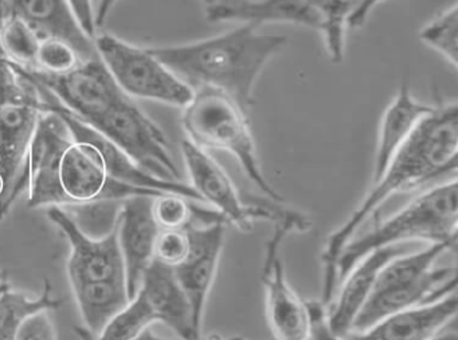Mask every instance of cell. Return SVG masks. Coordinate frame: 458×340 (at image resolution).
<instances>
[{"instance_id":"6da1fadb","label":"cell","mask_w":458,"mask_h":340,"mask_svg":"<svg viewBox=\"0 0 458 340\" xmlns=\"http://www.w3.org/2000/svg\"><path fill=\"white\" fill-rule=\"evenodd\" d=\"M458 168V107L452 104H434L433 112L417 126L411 136L396 150L366 197L347 220L331 233L321 252L323 289L326 307L336 292V265L348 241L377 214L380 206L398 193L449 177L455 178Z\"/></svg>"},{"instance_id":"7a4b0ae2","label":"cell","mask_w":458,"mask_h":340,"mask_svg":"<svg viewBox=\"0 0 458 340\" xmlns=\"http://www.w3.org/2000/svg\"><path fill=\"white\" fill-rule=\"evenodd\" d=\"M28 177L31 209L162 195L109 177L98 150L89 142L73 139L63 118L53 112H42L37 123Z\"/></svg>"},{"instance_id":"3957f363","label":"cell","mask_w":458,"mask_h":340,"mask_svg":"<svg viewBox=\"0 0 458 340\" xmlns=\"http://www.w3.org/2000/svg\"><path fill=\"white\" fill-rule=\"evenodd\" d=\"M286 43L285 35L262 34L253 24H242L197 42L148 50L192 90L216 88L248 112L259 74Z\"/></svg>"},{"instance_id":"277c9868","label":"cell","mask_w":458,"mask_h":340,"mask_svg":"<svg viewBox=\"0 0 458 340\" xmlns=\"http://www.w3.org/2000/svg\"><path fill=\"white\" fill-rule=\"evenodd\" d=\"M458 187L455 178L441 182L410 201L401 211L348 241L336 265L337 284L353 265L377 249L404 245L406 241L457 244Z\"/></svg>"},{"instance_id":"5b68a950","label":"cell","mask_w":458,"mask_h":340,"mask_svg":"<svg viewBox=\"0 0 458 340\" xmlns=\"http://www.w3.org/2000/svg\"><path fill=\"white\" fill-rule=\"evenodd\" d=\"M452 249L454 246L447 244H428L422 251L394 257L380 270L352 331H363L386 316L428 304L455 292V267L437 265L442 254Z\"/></svg>"},{"instance_id":"8992f818","label":"cell","mask_w":458,"mask_h":340,"mask_svg":"<svg viewBox=\"0 0 458 340\" xmlns=\"http://www.w3.org/2000/svg\"><path fill=\"white\" fill-rule=\"evenodd\" d=\"M182 126L186 139L195 146L206 152L229 153L267 197L283 201V195L267 182L262 171L246 112L234 99L216 88H194L191 99L183 107Z\"/></svg>"},{"instance_id":"52a82bcc","label":"cell","mask_w":458,"mask_h":340,"mask_svg":"<svg viewBox=\"0 0 458 340\" xmlns=\"http://www.w3.org/2000/svg\"><path fill=\"white\" fill-rule=\"evenodd\" d=\"M181 149L189 173L190 187L199 195L202 203H210L211 209L218 211L226 224L233 225L241 232H250L257 221L276 224L294 211L284 205L283 201L273 200L267 195H243L210 153L195 146L189 139L182 141Z\"/></svg>"},{"instance_id":"ba28073f","label":"cell","mask_w":458,"mask_h":340,"mask_svg":"<svg viewBox=\"0 0 458 340\" xmlns=\"http://www.w3.org/2000/svg\"><path fill=\"white\" fill-rule=\"evenodd\" d=\"M96 53L125 95L184 107L192 90L148 48L136 47L111 34L96 35Z\"/></svg>"},{"instance_id":"9c48e42d","label":"cell","mask_w":458,"mask_h":340,"mask_svg":"<svg viewBox=\"0 0 458 340\" xmlns=\"http://www.w3.org/2000/svg\"><path fill=\"white\" fill-rule=\"evenodd\" d=\"M273 225V233L265 246L261 273L267 321L277 340H310V318L307 302L300 299L286 278L281 248L291 233L307 232L312 222L296 211Z\"/></svg>"},{"instance_id":"30bf717a","label":"cell","mask_w":458,"mask_h":340,"mask_svg":"<svg viewBox=\"0 0 458 340\" xmlns=\"http://www.w3.org/2000/svg\"><path fill=\"white\" fill-rule=\"evenodd\" d=\"M92 128L147 173L165 181H182L167 137L130 96L120 99Z\"/></svg>"},{"instance_id":"8fae6325","label":"cell","mask_w":458,"mask_h":340,"mask_svg":"<svg viewBox=\"0 0 458 340\" xmlns=\"http://www.w3.org/2000/svg\"><path fill=\"white\" fill-rule=\"evenodd\" d=\"M22 70L31 80L47 88L61 106L90 126L125 96L98 55L82 61L65 74H47L26 67Z\"/></svg>"},{"instance_id":"7c38bea8","label":"cell","mask_w":458,"mask_h":340,"mask_svg":"<svg viewBox=\"0 0 458 340\" xmlns=\"http://www.w3.org/2000/svg\"><path fill=\"white\" fill-rule=\"evenodd\" d=\"M42 112L37 104L0 107V220L28 189L29 152Z\"/></svg>"},{"instance_id":"4fadbf2b","label":"cell","mask_w":458,"mask_h":340,"mask_svg":"<svg viewBox=\"0 0 458 340\" xmlns=\"http://www.w3.org/2000/svg\"><path fill=\"white\" fill-rule=\"evenodd\" d=\"M47 213L71 245L66 272L72 286L93 281L125 278L124 262L116 230L98 240L84 235L61 206H49Z\"/></svg>"},{"instance_id":"5bb4252c","label":"cell","mask_w":458,"mask_h":340,"mask_svg":"<svg viewBox=\"0 0 458 340\" xmlns=\"http://www.w3.org/2000/svg\"><path fill=\"white\" fill-rule=\"evenodd\" d=\"M186 230L190 237L189 256L174 270L191 304L195 324L202 331L206 305L218 275L226 224H191Z\"/></svg>"},{"instance_id":"9a60e30c","label":"cell","mask_w":458,"mask_h":340,"mask_svg":"<svg viewBox=\"0 0 458 340\" xmlns=\"http://www.w3.org/2000/svg\"><path fill=\"white\" fill-rule=\"evenodd\" d=\"M154 197L139 195L125 198L117 221V241L124 262L125 284L131 300L135 299L144 272L155 260V244L160 228L152 214Z\"/></svg>"},{"instance_id":"2e32d148","label":"cell","mask_w":458,"mask_h":340,"mask_svg":"<svg viewBox=\"0 0 458 340\" xmlns=\"http://www.w3.org/2000/svg\"><path fill=\"white\" fill-rule=\"evenodd\" d=\"M457 319L455 292L410 310L380 319L363 331H352L343 340H428Z\"/></svg>"},{"instance_id":"e0dca14e","label":"cell","mask_w":458,"mask_h":340,"mask_svg":"<svg viewBox=\"0 0 458 340\" xmlns=\"http://www.w3.org/2000/svg\"><path fill=\"white\" fill-rule=\"evenodd\" d=\"M403 253H406L403 245L386 246L371 252L353 265L340 281L342 288L336 299H332L331 305L327 307V320L335 335L343 339L352 331L353 323L369 300L380 270L394 257Z\"/></svg>"},{"instance_id":"ac0fdd59","label":"cell","mask_w":458,"mask_h":340,"mask_svg":"<svg viewBox=\"0 0 458 340\" xmlns=\"http://www.w3.org/2000/svg\"><path fill=\"white\" fill-rule=\"evenodd\" d=\"M138 294L144 297L157 321L170 327L179 339H203L202 331L195 324L191 304L173 267L154 260L144 272Z\"/></svg>"},{"instance_id":"d6986e66","label":"cell","mask_w":458,"mask_h":340,"mask_svg":"<svg viewBox=\"0 0 458 340\" xmlns=\"http://www.w3.org/2000/svg\"><path fill=\"white\" fill-rule=\"evenodd\" d=\"M7 16L28 23L41 39L55 37L69 43L81 61L98 55L95 42L82 31L66 0H6L4 18Z\"/></svg>"},{"instance_id":"ffe728a7","label":"cell","mask_w":458,"mask_h":340,"mask_svg":"<svg viewBox=\"0 0 458 340\" xmlns=\"http://www.w3.org/2000/svg\"><path fill=\"white\" fill-rule=\"evenodd\" d=\"M208 21H241L259 27L288 23L321 31L323 18L305 0H214L205 8Z\"/></svg>"},{"instance_id":"44dd1931","label":"cell","mask_w":458,"mask_h":340,"mask_svg":"<svg viewBox=\"0 0 458 340\" xmlns=\"http://www.w3.org/2000/svg\"><path fill=\"white\" fill-rule=\"evenodd\" d=\"M434 104H426L412 95L407 83L399 87L398 93L383 112L377 131L372 181L377 178L387 166L396 150L411 136L417 126L433 112Z\"/></svg>"},{"instance_id":"7402d4cb","label":"cell","mask_w":458,"mask_h":340,"mask_svg":"<svg viewBox=\"0 0 458 340\" xmlns=\"http://www.w3.org/2000/svg\"><path fill=\"white\" fill-rule=\"evenodd\" d=\"M72 289L87 329L82 332L85 340L98 336V332L132 302L128 296L125 278L93 281L72 286Z\"/></svg>"},{"instance_id":"603a6c76","label":"cell","mask_w":458,"mask_h":340,"mask_svg":"<svg viewBox=\"0 0 458 340\" xmlns=\"http://www.w3.org/2000/svg\"><path fill=\"white\" fill-rule=\"evenodd\" d=\"M52 288V284L47 278L39 296H28L12 288L0 294V340H15L21 324L31 313L58 310L64 300L53 296Z\"/></svg>"},{"instance_id":"cb8c5ba5","label":"cell","mask_w":458,"mask_h":340,"mask_svg":"<svg viewBox=\"0 0 458 340\" xmlns=\"http://www.w3.org/2000/svg\"><path fill=\"white\" fill-rule=\"evenodd\" d=\"M123 200H98L61 206L84 235L104 238L116 230Z\"/></svg>"},{"instance_id":"d4e9b609","label":"cell","mask_w":458,"mask_h":340,"mask_svg":"<svg viewBox=\"0 0 458 340\" xmlns=\"http://www.w3.org/2000/svg\"><path fill=\"white\" fill-rule=\"evenodd\" d=\"M310 3L323 18L324 43L329 59L335 64L342 63L344 59L345 31L347 18L352 8V0H305Z\"/></svg>"},{"instance_id":"484cf974","label":"cell","mask_w":458,"mask_h":340,"mask_svg":"<svg viewBox=\"0 0 458 340\" xmlns=\"http://www.w3.org/2000/svg\"><path fill=\"white\" fill-rule=\"evenodd\" d=\"M41 37L21 19L7 16L0 24V45L9 61L34 69Z\"/></svg>"},{"instance_id":"4316f807","label":"cell","mask_w":458,"mask_h":340,"mask_svg":"<svg viewBox=\"0 0 458 340\" xmlns=\"http://www.w3.org/2000/svg\"><path fill=\"white\" fill-rule=\"evenodd\" d=\"M423 45L433 48L453 69L458 66V5L442 11L420 31Z\"/></svg>"},{"instance_id":"83f0119b","label":"cell","mask_w":458,"mask_h":340,"mask_svg":"<svg viewBox=\"0 0 458 340\" xmlns=\"http://www.w3.org/2000/svg\"><path fill=\"white\" fill-rule=\"evenodd\" d=\"M154 323H157L154 312L144 297L138 294L128 307L114 316L92 340H132Z\"/></svg>"},{"instance_id":"f1b7e54d","label":"cell","mask_w":458,"mask_h":340,"mask_svg":"<svg viewBox=\"0 0 458 340\" xmlns=\"http://www.w3.org/2000/svg\"><path fill=\"white\" fill-rule=\"evenodd\" d=\"M10 104H37L44 110L38 88L20 64L0 58V107Z\"/></svg>"},{"instance_id":"f546056e","label":"cell","mask_w":458,"mask_h":340,"mask_svg":"<svg viewBox=\"0 0 458 340\" xmlns=\"http://www.w3.org/2000/svg\"><path fill=\"white\" fill-rule=\"evenodd\" d=\"M197 203L184 195L162 193L152 198V214L160 230L186 229L194 224Z\"/></svg>"},{"instance_id":"4dcf8cb0","label":"cell","mask_w":458,"mask_h":340,"mask_svg":"<svg viewBox=\"0 0 458 340\" xmlns=\"http://www.w3.org/2000/svg\"><path fill=\"white\" fill-rule=\"evenodd\" d=\"M81 62L79 54L69 43L55 37H47L39 43L34 69L47 74H65Z\"/></svg>"},{"instance_id":"1f68e13d","label":"cell","mask_w":458,"mask_h":340,"mask_svg":"<svg viewBox=\"0 0 458 340\" xmlns=\"http://www.w3.org/2000/svg\"><path fill=\"white\" fill-rule=\"evenodd\" d=\"M190 237L186 229L160 230L155 244V260L176 268L189 256Z\"/></svg>"},{"instance_id":"d6a6232c","label":"cell","mask_w":458,"mask_h":340,"mask_svg":"<svg viewBox=\"0 0 458 340\" xmlns=\"http://www.w3.org/2000/svg\"><path fill=\"white\" fill-rule=\"evenodd\" d=\"M15 340H57L49 311H38L28 316L21 324Z\"/></svg>"},{"instance_id":"836d02e7","label":"cell","mask_w":458,"mask_h":340,"mask_svg":"<svg viewBox=\"0 0 458 340\" xmlns=\"http://www.w3.org/2000/svg\"><path fill=\"white\" fill-rule=\"evenodd\" d=\"M310 318V339L312 340H343L329 328L327 320V307L320 300L307 302Z\"/></svg>"},{"instance_id":"e575fe53","label":"cell","mask_w":458,"mask_h":340,"mask_svg":"<svg viewBox=\"0 0 458 340\" xmlns=\"http://www.w3.org/2000/svg\"><path fill=\"white\" fill-rule=\"evenodd\" d=\"M74 18L88 37L95 39L98 26H96V12L93 0H66Z\"/></svg>"},{"instance_id":"d590c367","label":"cell","mask_w":458,"mask_h":340,"mask_svg":"<svg viewBox=\"0 0 458 340\" xmlns=\"http://www.w3.org/2000/svg\"><path fill=\"white\" fill-rule=\"evenodd\" d=\"M385 0H353L352 8L347 18L348 29H360L366 24L369 13Z\"/></svg>"},{"instance_id":"8d00e7d4","label":"cell","mask_w":458,"mask_h":340,"mask_svg":"<svg viewBox=\"0 0 458 340\" xmlns=\"http://www.w3.org/2000/svg\"><path fill=\"white\" fill-rule=\"evenodd\" d=\"M117 0H100L98 2V8H96V26L100 29L106 23V18H108L109 12H111L114 5L116 4Z\"/></svg>"},{"instance_id":"74e56055","label":"cell","mask_w":458,"mask_h":340,"mask_svg":"<svg viewBox=\"0 0 458 340\" xmlns=\"http://www.w3.org/2000/svg\"><path fill=\"white\" fill-rule=\"evenodd\" d=\"M428 340H458L455 321L454 323L450 324V326H447L446 328L442 329V331L439 332V334H437L436 336H433Z\"/></svg>"},{"instance_id":"f35d334b","label":"cell","mask_w":458,"mask_h":340,"mask_svg":"<svg viewBox=\"0 0 458 340\" xmlns=\"http://www.w3.org/2000/svg\"><path fill=\"white\" fill-rule=\"evenodd\" d=\"M132 340H182L179 339V337H176V339H168V337H162L159 336V335L155 334L154 331H152L151 327H148V328L144 329V331H141L140 334L138 335V336L133 337Z\"/></svg>"},{"instance_id":"ab89813d","label":"cell","mask_w":458,"mask_h":340,"mask_svg":"<svg viewBox=\"0 0 458 340\" xmlns=\"http://www.w3.org/2000/svg\"><path fill=\"white\" fill-rule=\"evenodd\" d=\"M10 289L9 278H7L6 272L0 270V294Z\"/></svg>"},{"instance_id":"60d3db41","label":"cell","mask_w":458,"mask_h":340,"mask_svg":"<svg viewBox=\"0 0 458 340\" xmlns=\"http://www.w3.org/2000/svg\"><path fill=\"white\" fill-rule=\"evenodd\" d=\"M4 2H6V0H0V24H2L4 18Z\"/></svg>"},{"instance_id":"b9f144b4","label":"cell","mask_w":458,"mask_h":340,"mask_svg":"<svg viewBox=\"0 0 458 340\" xmlns=\"http://www.w3.org/2000/svg\"><path fill=\"white\" fill-rule=\"evenodd\" d=\"M200 2L203 3V5L206 7H208V5L213 4L214 0H200Z\"/></svg>"},{"instance_id":"7bdbcfd3","label":"cell","mask_w":458,"mask_h":340,"mask_svg":"<svg viewBox=\"0 0 458 340\" xmlns=\"http://www.w3.org/2000/svg\"><path fill=\"white\" fill-rule=\"evenodd\" d=\"M0 58H6L4 54V50H2V45H0Z\"/></svg>"},{"instance_id":"ee69618b","label":"cell","mask_w":458,"mask_h":340,"mask_svg":"<svg viewBox=\"0 0 458 340\" xmlns=\"http://www.w3.org/2000/svg\"><path fill=\"white\" fill-rule=\"evenodd\" d=\"M310 340H312V339H310Z\"/></svg>"},{"instance_id":"f6af8a7d","label":"cell","mask_w":458,"mask_h":340,"mask_svg":"<svg viewBox=\"0 0 458 340\" xmlns=\"http://www.w3.org/2000/svg\"><path fill=\"white\" fill-rule=\"evenodd\" d=\"M352 2H353V0H352Z\"/></svg>"}]
</instances>
